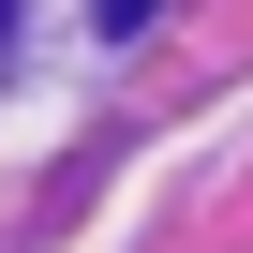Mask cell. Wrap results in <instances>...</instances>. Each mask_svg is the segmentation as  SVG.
I'll return each instance as SVG.
<instances>
[{
    "instance_id": "1",
    "label": "cell",
    "mask_w": 253,
    "mask_h": 253,
    "mask_svg": "<svg viewBox=\"0 0 253 253\" xmlns=\"http://www.w3.org/2000/svg\"><path fill=\"white\" fill-rule=\"evenodd\" d=\"M89 15H104V30H134V15H149V0H89Z\"/></svg>"
}]
</instances>
